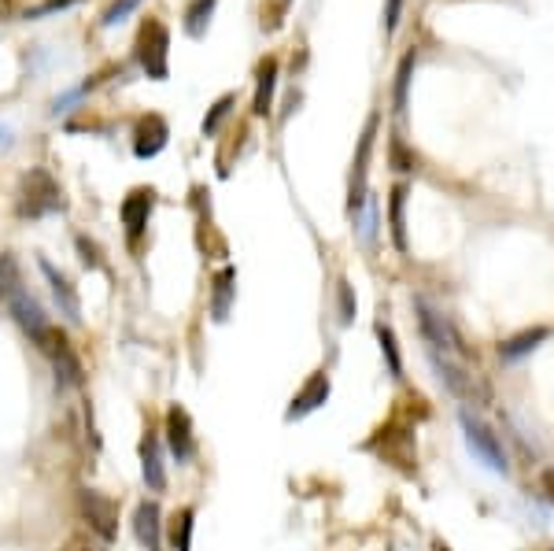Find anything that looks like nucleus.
Listing matches in <instances>:
<instances>
[{"label":"nucleus","mask_w":554,"mask_h":551,"mask_svg":"<svg viewBox=\"0 0 554 551\" xmlns=\"http://www.w3.org/2000/svg\"><path fill=\"white\" fill-rule=\"evenodd\" d=\"M37 348L52 359V370H56V385H60V389H82L85 367H82V359H78V352H74V344L67 333L49 326L45 337L37 341Z\"/></svg>","instance_id":"2"},{"label":"nucleus","mask_w":554,"mask_h":551,"mask_svg":"<svg viewBox=\"0 0 554 551\" xmlns=\"http://www.w3.org/2000/svg\"><path fill=\"white\" fill-rule=\"evenodd\" d=\"M78 515L89 526V533H97L104 544L119 537V503L104 496L97 489H78Z\"/></svg>","instance_id":"5"},{"label":"nucleus","mask_w":554,"mask_h":551,"mask_svg":"<svg viewBox=\"0 0 554 551\" xmlns=\"http://www.w3.org/2000/svg\"><path fill=\"white\" fill-rule=\"evenodd\" d=\"M374 137H377V115L366 119V130L359 137V152L351 163V182H348V211L351 219L366 208V174H370V152H374Z\"/></svg>","instance_id":"7"},{"label":"nucleus","mask_w":554,"mask_h":551,"mask_svg":"<svg viewBox=\"0 0 554 551\" xmlns=\"http://www.w3.org/2000/svg\"><path fill=\"white\" fill-rule=\"evenodd\" d=\"M152 208H156V189H133L126 200H122V208H119V215H122V226H126V233H130V241H137L141 233H145V226H148V219H152Z\"/></svg>","instance_id":"11"},{"label":"nucleus","mask_w":554,"mask_h":551,"mask_svg":"<svg viewBox=\"0 0 554 551\" xmlns=\"http://www.w3.org/2000/svg\"><path fill=\"white\" fill-rule=\"evenodd\" d=\"M274 89H277V60L266 56L255 71V97H252V111L255 115H270L274 108Z\"/></svg>","instance_id":"18"},{"label":"nucleus","mask_w":554,"mask_h":551,"mask_svg":"<svg viewBox=\"0 0 554 551\" xmlns=\"http://www.w3.org/2000/svg\"><path fill=\"white\" fill-rule=\"evenodd\" d=\"M229 108H233V97L226 93V97H222V100L215 104V108H211V115L204 119V126H200V130H204V137H211V134L218 130V126H222V119L229 115Z\"/></svg>","instance_id":"27"},{"label":"nucleus","mask_w":554,"mask_h":551,"mask_svg":"<svg viewBox=\"0 0 554 551\" xmlns=\"http://www.w3.org/2000/svg\"><path fill=\"white\" fill-rule=\"evenodd\" d=\"M23 289V274H19V263H15V256H0V300L8 304L15 293Z\"/></svg>","instance_id":"24"},{"label":"nucleus","mask_w":554,"mask_h":551,"mask_svg":"<svg viewBox=\"0 0 554 551\" xmlns=\"http://www.w3.org/2000/svg\"><path fill=\"white\" fill-rule=\"evenodd\" d=\"M233 293H237V270L222 267L211 282V319L226 322L229 319V307H233Z\"/></svg>","instance_id":"17"},{"label":"nucleus","mask_w":554,"mask_h":551,"mask_svg":"<svg viewBox=\"0 0 554 551\" xmlns=\"http://www.w3.org/2000/svg\"><path fill=\"white\" fill-rule=\"evenodd\" d=\"M462 433H466V444H470V452L481 459L488 470L495 474H506L510 463H506V452H503V441L495 437L492 429L484 426L481 418H473L470 411H462Z\"/></svg>","instance_id":"6"},{"label":"nucleus","mask_w":554,"mask_h":551,"mask_svg":"<svg viewBox=\"0 0 554 551\" xmlns=\"http://www.w3.org/2000/svg\"><path fill=\"white\" fill-rule=\"evenodd\" d=\"M74 245H78V252H82V263H85V267H93V270H100V267H104V263H100V248L93 245V241H89V237H78V241H74Z\"/></svg>","instance_id":"29"},{"label":"nucleus","mask_w":554,"mask_h":551,"mask_svg":"<svg viewBox=\"0 0 554 551\" xmlns=\"http://www.w3.org/2000/svg\"><path fill=\"white\" fill-rule=\"evenodd\" d=\"M63 189L45 167H30L19 182V215L23 219H45L52 211H63Z\"/></svg>","instance_id":"1"},{"label":"nucleus","mask_w":554,"mask_h":551,"mask_svg":"<svg viewBox=\"0 0 554 551\" xmlns=\"http://www.w3.org/2000/svg\"><path fill=\"white\" fill-rule=\"evenodd\" d=\"M337 300H340V326H351V322H355V307H359V300H355L351 282H344V278L337 282Z\"/></svg>","instance_id":"26"},{"label":"nucleus","mask_w":554,"mask_h":551,"mask_svg":"<svg viewBox=\"0 0 554 551\" xmlns=\"http://www.w3.org/2000/svg\"><path fill=\"white\" fill-rule=\"evenodd\" d=\"M133 537L145 551H159L163 548V511H159L156 500H141L137 511H133Z\"/></svg>","instance_id":"12"},{"label":"nucleus","mask_w":554,"mask_h":551,"mask_svg":"<svg viewBox=\"0 0 554 551\" xmlns=\"http://www.w3.org/2000/svg\"><path fill=\"white\" fill-rule=\"evenodd\" d=\"M399 8H403V0H388V12H385V34H396V26H399Z\"/></svg>","instance_id":"33"},{"label":"nucleus","mask_w":554,"mask_h":551,"mask_svg":"<svg viewBox=\"0 0 554 551\" xmlns=\"http://www.w3.org/2000/svg\"><path fill=\"white\" fill-rule=\"evenodd\" d=\"M377 441H385V459L388 463H399L403 470H414V437H410V429H377Z\"/></svg>","instance_id":"16"},{"label":"nucleus","mask_w":554,"mask_h":551,"mask_svg":"<svg viewBox=\"0 0 554 551\" xmlns=\"http://www.w3.org/2000/svg\"><path fill=\"white\" fill-rule=\"evenodd\" d=\"M167 137H170V126L163 115H145L137 130H133V156L137 160H156L159 152L167 148Z\"/></svg>","instance_id":"10"},{"label":"nucleus","mask_w":554,"mask_h":551,"mask_svg":"<svg viewBox=\"0 0 554 551\" xmlns=\"http://www.w3.org/2000/svg\"><path fill=\"white\" fill-rule=\"evenodd\" d=\"M60 551H97V544L85 537V533H74V537H67L60 544Z\"/></svg>","instance_id":"31"},{"label":"nucleus","mask_w":554,"mask_h":551,"mask_svg":"<svg viewBox=\"0 0 554 551\" xmlns=\"http://www.w3.org/2000/svg\"><path fill=\"white\" fill-rule=\"evenodd\" d=\"M547 337H551V330H547V326H532V330H521V333H514V337H506V341L499 344V356H503V359L529 356L532 348H540Z\"/></svg>","instance_id":"19"},{"label":"nucleus","mask_w":554,"mask_h":551,"mask_svg":"<svg viewBox=\"0 0 554 551\" xmlns=\"http://www.w3.org/2000/svg\"><path fill=\"white\" fill-rule=\"evenodd\" d=\"M540 492H543V500H547V503L554 507V466L540 474Z\"/></svg>","instance_id":"34"},{"label":"nucleus","mask_w":554,"mask_h":551,"mask_svg":"<svg viewBox=\"0 0 554 551\" xmlns=\"http://www.w3.org/2000/svg\"><path fill=\"white\" fill-rule=\"evenodd\" d=\"M85 93H89V86H78V89H71V93H63V97H56L52 100V115H60V111H67L74 104V100H82Z\"/></svg>","instance_id":"30"},{"label":"nucleus","mask_w":554,"mask_h":551,"mask_svg":"<svg viewBox=\"0 0 554 551\" xmlns=\"http://www.w3.org/2000/svg\"><path fill=\"white\" fill-rule=\"evenodd\" d=\"M329 392H333V381H329V374H326V370H314L311 378L300 385V392L292 396L289 411H285V422H300V418L314 415L318 407H326L329 404Z\"/></svg>","instance_id":"9"},{"label":"nucleus","mask_w":554,"mask_h":551,"mask_svg":"<svg viewBox=\"0 0 554 551\" xmlns=\"http://www.w3.org/2000/svg\"><path fill=\"white\" fill-rule=\"evenodd\" d=\"M414 311H418V326H422V337L429 341V348L433 352H444V356H470V348L462 344V337H458V330L451 326V319L447 315H440L425 296H418L414 300Z\"/></svg>","instance_id":"3"},{"label":"nucleus","mask_w":554,"mask_h":551,"mask_svg":"<svg viewBox=\"0 0 554 551\" xmlns=\"http://www.w3.org/2000/svg\"><path fill=\"white\" fill-rule=\"evenodd\" d=\"M137 4H141V0H115V4H111L108 12H104V19H100V26H115V23H122V19H126V15H130L133 8H137Z\"/></svg>","instance_id":"28"},{"label":"nucleus","mask_w":554,"mask_h":551,"mask_svg":"<svg viewBox=\"0 0 554 551\" xmlns=\"http://www.w3.org/2000/svg\"><path fill=\"white\" fill-rule=\"evenodd\" d=\"M551 551H554V548H551Z\"/></svg>","instance_id":"38"},{"label":"nucleus","mask_w":554,"mask_h":551,"mask_svg":"<svg viewBox=\"0 0 554 551\" xmlns=\"http://www.w3.org/2000/svg\"><path fill=\"white\" fill-rule=\"evenodd\" d=\"M8 311H12V319L23 326V333L30 337V341H41L45 337V330H49V319H45V311H41V304H37L34 296L26 293V289H19V293L8 300Z\"/></svg>","instance_id":"13"},{"label":"nucleus","mask_w":554,"mask_h":551,"mask_svg":"<svg viewBox=\"0 0 554 551\" xmlns=\"http://www.w3.org/2000/svg\"><path fill=\"white\" fill-rule=\"evenodd\" d=\"M414 63H418V52H407L403 63H399V74H396V111L399 115L407 111V89H410V71H414Z\"/></svg>","instance_id":"25"},{"label":"nucleus","mask_w":554,"mask_h":551,"mask_svg":"<svg viewBox=\"0 0 554 551\" xmlns=\"http://www.w3.org/2000/svg\"><path fill=\"white\" fill-rule=\"evenodd\" d=\"M15 145V134H12V126H4L0 123V152H8V148Z\"/></svg>","instance_id":"36"},{"label":"nucleus","mask_w":554,"mask_h":551,"mask_svg":"<svg viewBox=\"0 0 554 551\" xmlns=\"http://www.w3.org/2000/svg\"><path fill=\"white\" fill-rule=\"evenodd\" d=\"M37 267H41V274L49 278V285H52V300H56V307H60V315H63V319H67V322H82V300H78V293H74L71 278H67V274H60V270L52 267L49 259H41Z\"/></svg>","instance_id":"14"},{"label":"nucleus","mask_w":554,"mask_h":551,"mask_svg":"<svg viewBox=\"0 0 554 551\" xmlns=\"http://www.w3.org/2000/svg\"><path fill=\"white\" fill-rule=\"evenodd\" d=\"M377 341H381V352H385V359H388V374H392V378H403V356H399V341H396V333H392V326L377 322Z\"/></svg>","instance_id":"23"},{"label":"nucleus","mask_w":554,"mask_h":551,"mask_svg":"<svg viewBox=\"0 0 554 551\" xmlns=\"http://www.w3.org/2000/svg\"><path fill=\"white\" fill-rule=\"evenodd\" d=\"M392 160H396L399 171H414V160H407V152H403L399 141H392Z\"/></svg>","instance_id":"35"},{"label":"nucleus","mask_w":554,"mask_h":551,"mask_svg":"<svg viewBox=\"0 0 554 551\" xmlns=\"http://www.w3.org/2000/svg\"><path fill=\"white\" fill-rule=\"evenodd\" d=\"M74 0H45V4H37V8H30L26 12V19H41V15H49V12H56V8H71Z\"/></svg>","instance_id":"32"},{"label":"nucleus","mask_w":554,"mask_h":551,"mask_svg":"<svg viewBox=\"0 0 554 551\" xmlns=\"http://www.w3.org/2000/svg\"><path fill=\"white\" fill-rule=\"evenodd\" d=\"M163 433H167V444H170V455L178 459L181 466L193 463L196 455V433H193V418L181 404H170L167 407V422H163Z\"/></svg>","instance_id":"8"},{"label":"nucleus","mask_w":554,"mask_h":551,"mask_svg":"<svg viewBox=\"0 0 554 551\" xmlns=\"http://www.w3.org/2000/svg\"><path fill=\"white\" fill-rule=\"evenodd\" d=\"M215 4L218 0H193V4L185 8V34L204 37L207 26H211V15H215Z\"/></svg>","instance_id":"22"},{"label":"nucleus","mask_w":554,"mask_h":551,"mask_svg":"<svg viewBox=\"0 0 554 551\" xmlns=\"http://www.w3.org/2000/svg\"><path fill=\"white\" fill-rule=\"evenodd\" d=\"M137 60L145 67L152 82H163L170 74V34L159 19H145L141 34H137Z\"/></svg>","instance_id":"4"},{"label":"nucleus","mask_w":554,"mask_h":551,"mask_svg":"<svg viewBox=\"0 0 554 551\" xmlns=\"http://www.w3.org/2000/svg\"><path fill=\"white\" fill-rule=\"evenodd\" d=\"M403 208H407V185H396L388 193V230L396 241L399 252H407V222H403Z\"/></svg>","instance_id":"20"},{"label":"nucleus","mask_w":554,"mask_h":551,"mask_svg":"<svg viewBox=\"0 0 554 551\" xmlns=\"http://www.w3.org/2000/svg\"><path fill=\"white\" fill-rule=\"evenodd\" d=\"M433 551H451V548H447L444 540H433Z\"/></svg>","instance_id":"37"},{"label":"nucleus","mask_w":554,"mask_h":551,"mask_svg":"<svg viewBox=\"0 0 554 551\" xmlns=\"http://www.w3.org/2000/svg\"><path fill=\"white\" fill-rule=\"evenodd\" d=\"M193 526H196V511L193 507H181L174 522H170V544L174 551H193Z\"/></svg>","instance_id":"21"},{"label":"nucleus","mask_w":554,"mask_h":551,"mask_svg":"<svg viewBox=\"0 0 554 551\" xmlns=\"http://www.w3.org/2000/svg\"><path fill=\"white\" fill-rule=\"evenodd\" d=\"M141 478L152 492L167 489V470H163V444H159L156 429H145L141 437Z\"/></svg>","instance_id":"15"}]
</instances>
